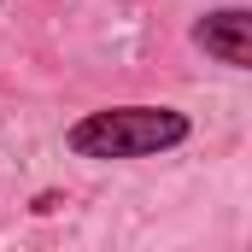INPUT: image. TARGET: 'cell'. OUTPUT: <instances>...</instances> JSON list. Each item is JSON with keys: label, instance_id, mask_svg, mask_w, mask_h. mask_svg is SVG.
Wrapping results in <instances>:
<instances>
[{"label": "cell", "instance_id": "obj_1", "mask_svg": "<svg viewBox=\"0 0 252 252\" xmlns=\"http://www.w3.org/2000/svg\"><path fill=\"white\" fill-rule=\"evenodd\" d=\"M188 135H193V118L182 106L135 100V106H94V112H82L64 129V153L88 158V164H129V158L176 153Z\"/></svg>", "mask_w": 252, "mask_h": 252}, {"label": "cell", "instance_id": "obj_2", "mask_svg": "<svg viewBox=\"0 0 252 252\" xmlns=\"http://www.w3.org/2000/svg\"><path fill=\"white\" fill-rule=\"evenodd\" d=\"M188 41L205 59H217L223 70H252V6H211V12H199Z\"/></svg>", "mask_w": 252, "mask_h": 252}]
</instances>
